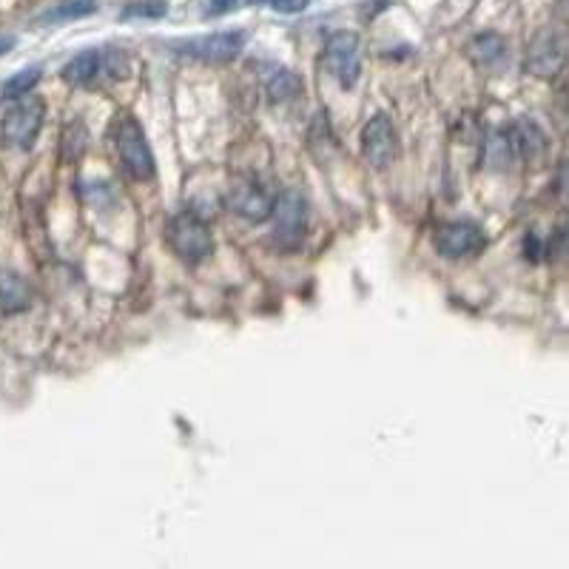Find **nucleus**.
I'll use <instances>...</instances> for the list:
<instances>
[{"label":"nucleus","instance_id":"nucleus-16","mask_svg":"<svg viewBox=\"0 0 569 569\" xmlns=\"http://www.w3.org/2000/svg\"><path fill=\"white\" fill-rule=\"evenodd\" d=\"M94 12H97V3H94V0H60L52 9H46L43 15H37L35 23H40V26H55V23L89 18Z\"/></svg>","mask_w":569,"mask_h":569},{"label":"nucleus","instance_id":"nucleus-3","mask_svg":"<svg viewBox=\"0 0 569 569\" xmlns=\"http://www.w3.org/2000/svg\"><path fill=\"white\" fill-rule=\"evenodd\" d=\"M274 242L282 251H296L308 234V202L302 191L288 188L274 200Z\"/></svg>","mask_w":569,"mask_h":569},{"label":"nucleus","instance_id":"nucleus-14","mask_svg":"<svg viewBox=\"0 0 569 569\" xmlns=\"http://www.w3.org/2000/svg\"><path fill=\"white\" fill-rule=\"evenodd\" d=\"M515 160H518V154H515V143L510 129L493 131V134L487 137V143H484V163H487V168L504 171V168L513 166Z\"/></svg>","mask_w":569,"mask_h":569},{"label":"nucleus","instance_id":"nucleus-21","mask_svg":"<svg viewBox=\"0 0 569 569\" xmlns=\"http://www.w3.org/2000/svg\"><path fill=\"white\" fill-rule=\"evenodd\" d=\"M308 3L311 0H274L271 6H274L276 12H282V15H296V12L308 9Z\"/></svg>","mask_w":569,"mask_h":569},{"label":"nucleus","instance_id":"nucleus-20","mask_svg":"<svg viewBox=\"0 0 569 569\" xmlns=\"http://www.w3.org/2000/svg\"><path fill=\"white\" fill-rule=\"evenodd\" d=\"M100 72H109V77H114V80H126L131 74L129 55L123 49H117V46L100 52Z\"/></svg>","mask_w":569,"mask_h":569},{"label":"nucleus","instance_id":"nucleus-24","mask_svg":"<svg viewBox=\"0 0 569 569\" xmlns=\"http://www.w3.org/2000/svg\"><path fill=\"white\" fill-rule=\"evenodd\" d=\"M251 3H254V6H271L274 0H251Z\"/></svg>","mask_w":569,"mask_h":569},{"label":"nucleus","instance_id":"nucleus-8","mask_svg":"<svg viewBox=\"0 0 569 569\" xmlns=\"http://www.w3.org/2000/svg\"><path fill=\"white\" fill-rule=\"evenodd\" d=\"M228 211L237 214L239 220L259 225L274 214V194L254 177H237L228 188Z\"/></svg>","mask_w":569,"mask_h":569},{"label":"nucleus","instance_id":"nucleus-10","mask_svg":"<svg viewBox=\"0 0 569 569\" xmlns=\"http://www.w3.org/2000/svg\"><path fill=\"white\" fill-rule=\"evenodd\" d=\"M567 63V49H564V37L555 29H541L533 37L530 49H527V69L535 77H555Z\"/></svg>","mask_w":569,"mask_h":569},{"label":"nucleus","instance_id":"nucleus-5","mask_svg":"<svg viewBox=\"0 0 569 569\" xmlns=\"http://www.w3.org/2000/svg\"><path fill=\"white\" fill-rule=\"evenodd\" d=\"M46 120V106L40 97H18V103L6 111L3 123H0V137L3 143L12 148H32L37 134L43 129Z\"/></svg>","mask_w":569,"mask_h":569},{"label":"nucleus","instance_id":"nucleus-2","mask_svg":"<svg viewBox=\"0 0 569 569\" xmlns=\"http://www.w3.org/2000/svg\"><path fill=\"white\" fill-rule=\"evenodd\" d=\"M166 239L168 248L183 259V262H188V265L205 262V259L214 254V231H211V225L202 220L197 211H191V208L177 211V214L168 220Z\"/></svg>","mask_w":569,"mask_h":569},{"label":"nucleus","instance_id":"nucleus-18","mask_svg":"<svg viewBox=\"0 0 569 569\" xmlns=\"http://www.w3.org/2000/svg\"><path fill=\"white\" fill-rule=\"evenodd\" d=\"M40 77H43V66H26V69H20L18 74H12L9 80H3V86H0V97L3 100H18V97H26V94L35 92V86L40 83Z\"/></svg>","mask_w":569,"mask_h":569},{"label":"nucleus","instance_id":"nucleus-12","mask_svg":"<svg viewBox=\"0 0 569 569\" xmlns=\"http://www.w3.org/2000/svg\"><path fill=\"white\" fill-rule=\"evenodd\" d=\"M35 291L20 274H0V313L15 316L32 308Z\"/></svg>","mask_w":569,"mask_h":569},{"label":"nucleus","instance_id":"nucleus-11","mask_svg":"<svg viewBox=\"0 0 569 569\" xmlns=\"http://www.w3.org/2000/svg\"><path fill=\"white\" fill-rule=\"evenodd\" d=\"M513 134L515 154L527 163H541V157L547 154V137L544 131L535 126L533 120H518L513 126H507Z\"/></svg>","mask_w":569,"mask_h":569},{"label":"nucleus","instance_id":"nucleus-22","mask_svg":"<svg viewBox=\"0 0 569 569\" xmlns=\"http://www.w3.org/2000/svg\"><path fill=\"white\" fill-rule=\"evenodd\" d=\"M239 0H208V15H225L231 9H237Z\"/></svg>","mask_w":569,"mask_h":569},{"label":"nucleus","instance_id":"nucleus-13","mask_svg":"<svg viewBox=\"0 0 569 569\" xmlns=\"http://www.w3.org/2000/svg\"><path fill=\"white\" fill-rule=\"evenodd\" d=\"M467 55L478 69H496L501 60H507V40L496 32H481L467 43Z\"/></svg>","mask_w":569,"mask_h":569},{"label":"nucleus","instance_id":"nucleus-17","mask_svg":"<svg viewBox=\"0 0 569 569\" xmlns=\"http://www.w3.org/2000/svg\"><path fill=\"white\" fill-rule=\"evenodd\" d=\"M265 94L268 100L282 106V103H291L302 94V77L291 69H274V74L265 80Z\"/></svg>","mask_w":569,"mask_h":569},{"label":"nucleus","instance_id":"nucleus-7","mask_svg":"<svg viewBox=\"0 0 569 569\" xmlns=\"http://www.w3.org/2000/svg\"><path fill=\"white\" fill-rule=\"evenodd\" d=\"M362 154H365L368 166L376 171H385L399 160L402 140H399V131H396V123L390 120V114L379 111L370 117L368 126L362 129Z\"/></svg>","mask_w":569,"mask_h":569},{"label":"nucleus","instance_id":"nucleus-19","mask_svg":"<svg viewBox=\"0 0 569 569\" xmlns=\"http://www.w3.org/2000/svg\"><path fill=\"white\" fill-rule=\"evenodd\" d=\"M168 15V6L163 0H137V3H129L123 12H120V20H160Z\"/></svg>","mask_w":569,"mask_h":569},{"label":"nucleus","instance_id":"nucleus-4","mask_svg":"<svg viewBox=\"0 0 569 569\" xmlns=\"http://www.w3.org/2000/svg\"><path fill=\"white\" fill-rule=\"evenodd\" d=\"M322 66L342 89H353L362 77V43L353 32H333L322 49Z\"/></svg>","mask_w":569,"mask_h":569},{"label":"nucleus","instance_id":"nucleus-15","mask_svg":"<svg viewBox=\"0 0 569 569\" xmlns=\"http://www.w3.org/2000/svg\"><path fill=\"white\" fill-rule=\"evenodd\" d=\"M100 74V49H86L63 66V80L69 86H89L94 77Z\"/></svg>","mask_w":569,"mask_h":569},{"label":"nucleus","instance_id":"nucleus-9","mask_svg":"<svg viewBox=\"0 0 569 569\" xmlns=\"http://www.w3.org/2000/svg\"><path fill=\"white\" fill-rule=\"evenodd\" d=\"M487 248V237L481 225L470 220L444 222L436 231V251L444 259H470Z\"/></svg>","mask_w":569,"mask_h":569},{"label":"nucleus","instance_id":"nucleus-6","mask_svg":"<svg viewBox=\"0 0 569 569\" xmlns=\"http://www.w3.org/2000/svg\"><path fill=\"white\" fill-rule=\"evenodd\" d=\"M171 46L177 55L197 60V63H231L245 49V32H239V29L211 32V35L185 37Z\"/></svg>","mask_w":569,"mask_h":569},{"label":"nucleus","instance_id":"nucleus-1","mask_svg":"<svg viewBox=\"0 0 569 569\" xmlns=\"http://www.w3.org/2000/svg\"><path fill=\"white\" fill-rule=\"evenodd\" d=\"M111 140L117 148V160L123 171L129 174L134 183H148L154 180L157 166H154V154L146 140L143 126L131 117V114H117L111 123Z\"/></svg>","mask_w":569,"mask_h":569},{"label":"nucleus","instance_id":"nucleus-23","mask_svg":"<svg viewBox=\"0 0 569 569\" xmlns=\"http://www.w3.org/2000/svg\"><path fill=\"white\" fill-rule=\"evenodd\" d=\"M15 46V37H0V55H6Z\"/></svg>","mask_w":569,"mask_h":569}]
</instances>
